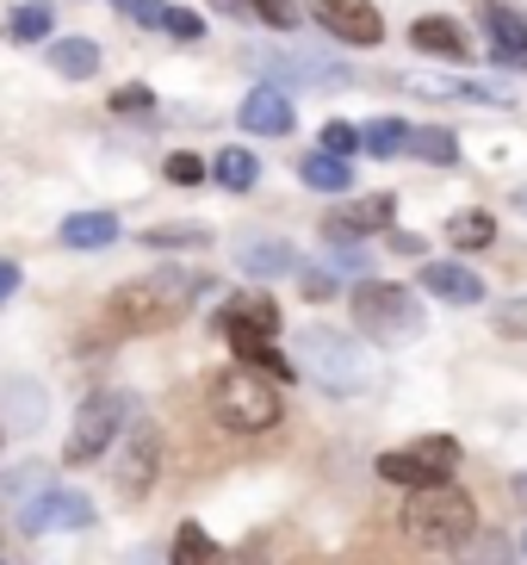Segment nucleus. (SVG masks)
Masks as SVG:
<instances>
[{"mask_svg": "<svg viewBox=\"0 0 527 565\" xmlns=\"http://www.w3.org/2000/svg\"><path fill=\"white\" fill-rule=\"evenodd\" d=\"M205 292L212 280H198L186 267H155L149 280H125L118 292H106V317L118 330H174Z\"/></svg>", "mask_w": 527, "mask_h": 565, "instance_id": "f257e3e1", "label": "nucleus"}, {"mask_svg": "<svg viewBox=\"0 0 527 565\" xmlns=\"http://www.w3.org/2000/svg\"><path fill=\"white\" fill-rule=\"evenodd\" d=\"M292 373L323 385L330 398H361L366 385H373V354H366V342L354 330H323V323H311V330H298Z\"/></svg>", "mask_w": 527, "mask_h": 565, "instance_id": "f03ea898", "label": "nucleus"}, {"mask_svg": "<svg viewBox=\"0 0 527 565\" xmlns=\"http://www.w3.org/2000/svg\"><path fill=\"white\" fill-rule=\"evenodd\" d=\"M397 529L429 553H460L478 534V510H472V498H465L460 484H429V491H410L404 498Z\"/></svg>", "mask_w": 527, "mask_h": 565, "instance_id": "7ed1b4c3", "label": "nucleus"}, {"mask_svg": "<svg viewBox=\"0 0 527 565\" xmlns=\"http://www.w3.org/2000/svg\"><path fill=\"white\" fill-rule=\"evenodd\" d=\"M347 305H354V330L373 335V342H416V335L429 330V317H422V299H416L410 286L361 280Z\"/></svg>", "mask_w": 527, "mask_h": 565, "instance_id": "20e7f679", "label": "nucleus"}, {"mask_svg": "<svg viewBox=\"0 0 527 565\" xmlns=\"http://www.w3.org/2000/svg\"><path fill=\"white\" fill-rule=\"evenodd\" d=\"M212 416L230 435H267L280 423V392H273V380H261V373L230 366V373L212 380Z\"/></svg>", "mask_w": 527, "mask_h": 565, "instance_id": "39448f33", "label": "nucleus"}, {"mask_svg": "<svg viewBox=\"0 0 527 565\" xmlns=\"http://www.w3.org/2000/svg\"><path fill=\"white\" fill-rule=\"evenodd\" d=\"M125 423H131V398H125V392H94V398L75 411V423H68L63 460H68V466L99 460V454H106L118 435H125Z\"/></svg>", "mask_w": 527, "mask_h": 565, "instance_id": "423d86ee", "label": "nucleus"}, {"mask_svg": "<svg viewBox=\"0 0 527 565\" xmlns=\"http://www.w3.org/2000/svg\"><path fill=\"white\" fill-rule=\"evenodd\" d=\"M453 466H460V441L453 435H429L416 448L379 454V479L397 484V491H429V484H453Z\"/></svg>", "mask_w": 527, "mask_h": 565, "instance_id": "0eeeda50", "label": "nucleus"}, {"mask_svg": "<svg viewBox=\"0 0 527 565\" xmlns=\"http://www.w3.org/2000/svg\"><path fill=\"white\" fill-rule=\"evenodd\" d=\"M25 534H56V529H94V498L68 491V484H44L25 510H19Z\"/></svg>", "mask_w": 527, "mask_h": 565, "instance_id": "6e6552de", "label": "nucleus"}, {"mask_svg": "<svg viewBox=\"0 0 527 565\" xmlns=\"http://www.w3.org/2000/svg\"><path fill=\"white\" fill-rule=\"evenodd\" d=\"M311 7V19L323 25L330 38H342V44H354V51H373L385 38V19L373 0H304Z\"/></svg>", "mask_w": 527, "mask_h": 565, "instance_id": "1a4fd4ad", "label": "nucleus"}, {"mask_svg": "<svg viewBox=\"0 0 527 565\" xmlns=\"http://www.w3.org/2000/svg\"><path fill=\"white\" fill-rule=\"evenodd\" d=\"M155 466H162V435L155 423H125V454H118V491L125 498H149L155 484Z\"/></svg>", "mask_w": 527, "mask_h": 565, "instance_id": "9d476101", "label": "nucleus"}, {"mask_svg": "<svg viewBox=\"0 0 527 565\" xmlns=\"http://www.w3.org/2000/svg\"><path fill=\"white\" fill-rule=\"evenodd\" d=\"M391 217H397V200L391 193H373V200L335 205V212L323 217V236H330V243H361V236H373V231H391Z\"/></svg>", "mask_w": 527, "mask_h": 565, "instance_id": "9b49d317", "label": "nucleus"}, {"mask_svg": "<svg viewBox=\"0 0 527 565\" xmlns=\"http://www.w3.org/2000/svg\"><path fill=\"white\" fill-rule=\"evenodd\" d=\"M217 330H224V342L236 349V361H243L248 373H261V380H292V361L273 349V335L248 330V323H224V317H217Z\"/></svg>", "mask_w": 527, "mask_h": 565, "instance_id": "f8f14e48", "label": "nucleus"}, {"mask_svg": "<svg viewBox=\"0 0 527 565\" xmlns=\"http://www.w3.org/2000/svg\"><path fill=\"white\" fill-rule=\"evenodd\" d=\"M243 131H255V137H286L292 131V100H286L280 82H261L243 100Z\"/></svg>", "mask_w": 527, "mask_h": 565, "instance_id": "ddd939ff", "label": "nucleus"}, {"mask_svg": "<svg viewBox=\"0 0 527 565\" xmlns=\"http://www.w3.org/2000/svg\"><path fill=\"white\" fill-rule=\"evenodd\" d=\"M422 292L441 305H478L484 299V280L460 262H422Z\"/></svg>", "mask_w": 527, "mask_h": 565, "instance_id": "4468645a", "label": "nucleus"}, {"mask_svg": "<svg viewBox=\"0 0 527 565\" xmlns=\"http://www.w3.org/2000/svg\"><path fill=\"white\" fill-rule=\"evenodd\" d=\"M230 255H236L243 274H255V280H273V274H286V267L298 262L292 243H280V236H236Z\"/></svg>", "mask_w": 527, "mask_h": 565, "instance_id": "2eb2a0df", "label": "nucleus"}, {"mask_svg": "<svg viewBox=\"0 0 527 565\" xmlns=\"http://www.w3.org/2000/svg\"><path fill=\"white\" fill-rule=\"evenodd\" d=\"M50 68H56L63 82H94L99 75V44L94 38H56V44H50Z\"/></svg>", "mask_w": 527, "mask_h": 565, "instance_id": "dca6fc26", "label": "nucleus"}, {"mask_svg": "<svg viewBox=\"0 0 527 565\" xmlns=\"http://www.w3.org/2000/svg\"><path fill=\"white\" fill-rule=\"evenodd\" d=\"M56 236H63L68 249H106V243H118V217L112 212H75V217H63Z\"/></svg>", "mask_w": 527, "mask_h": 565, "instance_id": "f3484780", "label": "nucleus"}, {"mask_svg": "<svg viewBox=\"0 0 527 565\" xmlns=\"http://www.w3.org/2000/svg\"><path fill=\"white\" fill-rule=\"evenodd\" d=\"M410 44H416V51H429V56H453V63L465 56V38H460V25H453V19H441V13L416 19V25H410Z\"/></svg>", "mask_w": 527, "mask_h": 565, "instance_id": "a211bd4d", "label": "nucleus"}, {"mask_svg": "<svg viewBox=\"0 0 527 565\" xmlns=\"http://www.w3.org/2000/svg\"><path fill=\"white\" fill-rule=\"evenodd\" d=\"M217 317L224 323H248V330H261V335H280V305L267 299V292H236Z\"/></svg>", "mask_w": 527, "mask_h": 565, "instance_id": "6ab92c4d", "label": "nucleus"}, {"mask_svg": "<svg viewBox=\"0 0 527 565\" xmlns=\"http://www.w3.org/2000/svg\"><path fill=\"white\" fill-rule=\"evenodd\" d=\"M212 181L224 186V193H248V186L261 181V162H255V150H243V143H230V150H217V162H212Z\"/></svg>", "mask_w": 527, "mask_h": 565, "instance_id": "aec40b11", "label": "nucleus"}, {"mask_svg": "<svg viewBox=\"0 0 527 565\" xmlns=\"http://www.w3.org/2000/svg\"><path fill=\"white\" fill-rule=\"evenodd\" d=\"M298 181L311 186V193H347V186H354V168L316 150V156H304V162H298Z\"/></svg>", "mask_w": 527, "mask_h": 565, "instance_id": "412c9836", "label": "nucleus"}, {"mask_svg": "<svg viewBox=\"0 0 527 565\" xmlns=\"http://www.w3.org/2000/svg\"><path fill=\"white\" fill-rule=\"evenodd\" d=\"M404 150L434 162V168H447V162H460V137L447 131V125H410V143H404Z\"/></svg>", "mask_w": 527, "mask_h": 565, "instance_id": "4be33fe9", "label": "nucleus"}, {"mask_svg": "<svg viewBox=\"0 0 527 565\" xmlns=\"http://www.w3.org/2000/svg\"><path fill=\"white\" fill-rule=\"evenodd\" d=\"M447 243H453V249H491L496 243V217L478 212V205H472V212H453L447 217Z\"/></svg>", "mask_w": 527, "mask_h": 565, "instance_id": "5701e85b", "label": "nucleus"}, {"mask_svg": "<svg viewBox=\"0 0 527 565\" xmlns=\"http://www.w3.org/2000/svg\"><path fill=\"white\" fill-rule=\"evenodd\" d=\"M491 51L509 56V63H527V19L509 13V7H491Z\"/></svg>", "mask_w": 527, "mask_h": 565, "instance_id": "b1692460", "label": "nucleus"}, {"mask_svg": "<svg viewBox=\"0 0 527 565\" xmlns=\"http://www.w3.org/2000/svg\"><path fill=\"white\" fill-rule=\"evenodd\" d=\"M453 559H460V565H515V547H509V534H503V529H478L460 553H453Z\"/></svg>", "mask_w": 527, "mask_h": 565, "instance_id": "393cba45", "label": "nucleus"}, {"mask_svg": "<svg viewBox=\"0 0 527 565\" xmlns=\"http://www.w3.org/2000/svg\"><path fill=\"white\" fill-rule=\"evenodd\" d=\"M422 94L434 100H478V106H509V87H491V82H416Z\"/></svg>", "mask_w": 527, "mask_h": 565, "instance_id": "a878e982", "label": "nucleus"}, {"mask_svg": "<svg viewBox=\"0 0 527 565\" xmlns=\"http://www.w3.org/2000/svg\"><path fill=\"white\" fill-rule=\"evenodd\" d=\"M50 25H56V13H50L44 0H25V7H13V13H7V38H13V44H37Z\"/></svg>", "mask_w": 527, "mask_h": 565, "instance_id": "bb28decb", "label": "nucleus"}, {"mask_svg": "<svg viewBox=\"0 0 527 565\" xmlns=\"http://www.w3.org/2000/svg\"><path fill=\"white\" fill-rule=\"evenodd\" d=\"M404 143H410V125H404V118H373L361 131L366 156H404Z\"/></svg>", "mask_w": 527, "mask_h": 565, "instance_id": "cd10ccee", "label": "nucleus"}, {"mask_svg": "<svg viewBox=\"0 0 527 565\" xmlns=\"http://www.w3.org/2000/svg\"><path fill=\"white\" fill-rule=\"evenodd\" d=\"M212 231L205 224H162V231H143V249H205Z\"/></svg>", "mask_w": 527, "mask_h": 565, "instance_id": "c85d7f7f", "label": "nucleus"}, {"mask_svg": "<svg viewBox=\"0 0 527 565\" xmlns=\"http://www.w3.org/2000/svg\"><path fill=\"white\" fill-rule=\"evenodd\" d=\"M174 565H217L212 534L198 529V522H181V534H174Z\"/></svg>", "mask_w": 527, "mask_h": 565, "instance_id": "c756f323", "label": "nucleus"}, {"mask_svg": "<svg viewBox=\"0 0 527 565\" xmlns=\"http://www.w3.org/2000/svg\"><path fill=\"white\" fill-rule=\"evenodd\" d=\"M155 25H162L168 38H181V44H198V38H205V19L186 13V7H162V19H155Z\"/></svg>", "mask_w": 527, "mask_h": 565, "instance_id": "7c9ffc66", "label": "nucleus"}, {"mask_svg": "<svg viewBox=\"0 0 527 565\" xmlns=\"http://www.w3.org/2000/svg\"><path fill=\"white\" fill-rule=\"evenodd\" d=\"M354 150H361V131H354L347 118H330V125H323V156H335V162H347Z\"/></svg>", "mask_w": 527, "mask_h": 565, "instance_id": "2f4dec72", "label": "nucleus"}, {"mask_svg": "<svg viewBox=\"0 0 527 565\" xmlns=\"http://www.w3.org/2000/svg\"><path fill=\"white\" fill-rule=\"evenodd\" d=\"M44 484H50L44 466H19L13 479H0V503H19L25 491H44Z\"/></svg>", "mask_w": 527, "mask_h": 565, "instance_id": "473e14b6", "label": "nucleus"}, {"mask_svg": "<svg viewBox=\"0 0 527 565\" xmlns=\"http://www.w3.org/2000/svg\"><path fill=\"white\" fill-rule=\"evenodd\" d=\"M248 7H255L273 32H292L298 19H304V7H298V0H248Z\"/></svg>", "mask_w": 527, "mask_h": 565, "instance_id": "72a5a7b5", "label": "nucleus"}, {"mask_svg": "<svg viewBox=\"0 0 527 565\" xmlns=\"http://www.w3.org/2000/svg\"><path fill=\"white\" fill-rule=\"evenodd\" d=\"M162 174H168L174 186H198V181H205V162H198L193 150H174V156L162 162Z\"/></svg>", "mask_w": 527, "mask_h": 565, "instance_id": "f704fd0d", "label": "nucleus"}, {"mask_svg": "<svg viewBox=\"0 0 527 565\" xmlns=\"http://www.w3.org/2000/svg\"><path fill=\"white\" fill-rule=\"evenodd\" d=\"M330 249H335V267H330V274H361V280H373V262H366L361 243H330Z\"/></svg>", "mask_w": 527, "mask_h": 565, "instance_id": "c9c22d12", "label": "nucleus"}, {"mask_svg": "<svg viewBox=\"0 0 527 565\" xmlns=\"http://www.w3.org/2000/svg\"><path fill=\"white\" fill-rule=\"evenodd\" d=\"M298 292H304L311 305L335 299V274H330V267H304V274H298Z\"/></svg>", "mask_w": 527, "mask_h": 565, "instance_id": "e433bc0d", "label": "nucleus"}, {"mask_svg": "<svg viewBox=\"0 0 527 565\" xmlns=\"http://www.w3.org/2000/svg\"><path fill=\"white\" fill-rule=\"evenodd\" d=\"M149 106H155L149 87H118V94H112V113H149Z\"/></svg>", "mask_w": 527, "mask_h": 565, "instance_id": "4c0bfd02", "label": "nucleus"}, {"mask_svg": "<svg viewBox=\"0 0 527 565\" xmlns=\"http://www.w3.org/2000/svg\"><path fill=\"white\" fill-rule=\"evenodd\" d=\"M125 13H131L137 25H155V19H162V0H125Z\"/></svg>", "mask_w": 527, "mask_h": 565, "instance_id": "58836bf2", "label": "nucleus"}, {"mask_svg": "<svg viewBox=\"0 0 527 565\" xmlns=\"http://www.w3.org/2000/svg\"><path fill=\"white\" fill-rule=\"evenodd\" d=\"M217 565H261V547H255V541H243L230 559H217Z\"/></svg>", "mask_w": 527, "mask_h": 565, "instance_id": "ea45409f", "label": "nucleus"}, {"mask_svg": "<svg viewBox=\"0 0 527 565\" xmlns=\"http://www.w3.org/2000/svg\"><path fill=\"white\" fill-rule=\"evenodd\" d=\"M391 249H397V255H422V236H410V231H391Z\"/></svg>", "mask_w": 527, "mask_h": 565, "instance_id": "a19ab883", "label": "nucleus"}, {"mask_svg": "<svg viewBox=\"0 0 527 565\" xmlns=\"http://www.w3.org/2000/svg\"><path fill=\"white\" fill-rule=\"evenodd\" d=\"M13 286H19V262H0V299H13Z\"/></svg>", "mask_w": 527, "mask_h": 565, "instance_id": "79ce46f5", "label": "nucleus"}, {"mask_svg": "<svg viewBox=\"0 0 527 565\" xmlns=\"http://www.w3.org/2000/svg\"><path fill=\"white\" fill-rule=\"evenodd\" d=\"M212 7H224V13H243L248 0H212Z\"/></svg>", "mask_w": 527, "mask_h": 565, "instance_id": "37998d69", "label": "nucleus"}, {"mask_svg": "<svg viewBox=\"0 0 527 565\" xmlns=\"http://www.w3.org/2000/svg\"><path fill=\"white\" fill-rule=\"evenodd\" d=\"M515 498H521V503H527V472H521V479H515Z\"/></svg>", "mask_w": 527, "mask_h": 565, "instance_id": "c03bdc74", "label": "nucleus"}]
</instances>
